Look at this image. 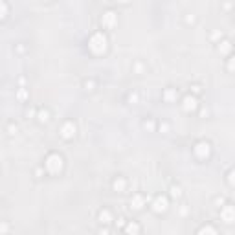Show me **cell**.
Returning a JSON list of instances; mask_svg holds the SVG:
<instances>
[{"label":"cell","mask_w":235,"mask_h":235,"mask_svg":"<svg viewBox=\"0 0 235 235\" xmlns=\"http://www.w3.org/2000/svg\"><path fill=\"white\" fill-rule=\"evenodd\" d=\"M61 156H57V154H51L50 158H48V162H46V165H48V169L50 171H57V169H61Z\"/></svg>","instance_id":"6da1fadb"},{"label":"cell","mask_w":235,"mask_h":235,"mask_svg":"<svg viewBox=\"0 0 235 235\" xmlns=\"http://www.w3.org/2000/svg\"><path fill=\"white\" fill-rule=\"evenodd\" d=\"M222 217H224V220L230 224V222H233V208H232V204H228L224 211H222Z\"/></svg>","instance_id":"7a4b0ae2"},{"label":"cell","mask_w":235,"mask_h":235,"mask_svg":"<svg viewBox=\"0 0 235 235\" xmlns=\"http://www.w3.org/2000/svg\"><path fill=\"white\" fill-rule=\"evenodd\" d=\"M165 208H167V200H165V198H162V197H158L156 200H154V209L156 211H163Z\"/></svg>","instance_id":"3957f363"},{"label":"cell","mask_w":235,"mask_h":235,"mask_svg":"<svg viewBox=\"0 0 235 235\" xmlns=\"http://www.w3.org/2000/svg\"><path fill=\"white\" fill-rule=\"evenodd\" d=\"M184 103H186V105H184V108H186V110H189V108L195 107V97H186V99H184Z\"/></svg>","instance_id":"277c9868"},{"label":"cell","mask_w":235,"mask_h":235,"mask_svg":"<svg viewBox=\"0 0 235 235\" xmlns=\"http://www.w3.org/2000/svg\"><path fill=\"white\" fill-rule=\"evenodd\" d=\"M74 132H75V129H74L72 125H66V127L63 129V136H66V138H70V136H72Z\"/></svg>","instance_id":"5b68a950"},{"label":"cell","mask_w":235,"mask_h":235,"mask_svg":"<svg viewBox=\"0 0 235 235\" xmlns=\"http://www.w3.org/2000/svg\"><path fill=\"white\" fill-rule=\"evenodd\" d=\"M99 219H101V222H110V215H108V211H101Z\"/></svg>","instance_id":"8992f818"},{"label":"cell","mask_w":235,"mask_h":235,"mask_svg":"<svg viewBox=\"0 0 235 235\" xmlns=\"http://www.w3.org/2000/svg\"><path fill=\"white\" fill-rule=\"evenodd\" d=\"M222 44H224V46H222V48H219V50H222V51H228V50H230V42H228V40H224Z\"/></svg>","instance_id":"52a82bcc"},{"label":"cell","mask_w":235,"mask_h":235,"mask_svg":"<svg viewBox=\"0 0 235 235\" xmlns=\"http://www.w3.org/2000/svg\"><path fill=\"white\" fill-rule=\"evenodd\" d=\"M39 120L40 121H46V120H48V112H40L39 114Z\"/></svg>","instance_id":"ba28073f"},{"label":"cell","mask_w":235,"mask_h":235,"mask_svg":"<svg viewBox=\"0 0 235 235\" xmlns=\"http://www.w3.org/2000/svg\"><path fill=\"white\" fill-rule=\"evenodd\" d=\"M173 197H180V187H173Z\"/></svg>","instance_id":"9c48e42d"},{"label":"cell","mask_w":235,"mask_h":235,"mask_svg":"<svg viewBox=\"0 0 235 235\" xmlns=\"http://www.w3.org/2000/svg\"><path fill=\"white\" fill-rule=\"evenodd\" d=\"M4 13H6V6L0 4V17H4Z\"/></svg>","instance_id":"30bf717a"},{"label":"cell","mask_w":235,"mask_h":235,"mask_svg":"<svg viewBox=\"0 0 235 235\" xmlns=\"http://www.w3.org/2000/svg\"><path fill=\"white\" fill-rule=\"evenodd\" d=\"M114 187H116V189H121V187H123V182H114Z\"/></svg>","instance_id":"8fae6325"},{"label":"cell","mask_w":235,"mask_h":235,"mask_svg":"<svg viewBox=\"0 0 235 235\" xmlns=\"http://www.w3.org/2000/svg\"><path fill=\"white\" fill-rule=\"evenodd\" d=\"M127 230H129V232H138V226H132V224H131V226L127 228Z\"/></svg>","instance_id":"7c38bea8"},{"label":"cell","mask_w":235,"mask_h":235,"mask_svg":"<svg viewBox=\"0 0 235 235\" xmlns=\"http://www.w3.org/2000/svg\"><path fill=\"white\" fill-rule=\"evenodd\" d=\"M200 232H211V233H215V230H213V228H202Z\"/></svg>","instance_id":"4fadbf2b"},{"label":"cell","mask_w":235,"mask_h":235,"mask_svg":"<svg viewBox=\"0 0 235 235\" xmlns=\"http://www.w3.org/2000/svg\"><path fill=\"white\" fill-rule=\"evenodd\" d=\"M120 2H127V0H120Z\"/></svg>","instance_id":"5bb4252c"}]
</instances>
